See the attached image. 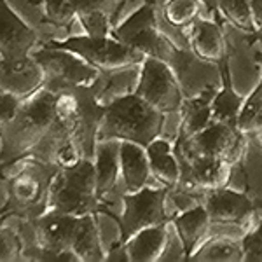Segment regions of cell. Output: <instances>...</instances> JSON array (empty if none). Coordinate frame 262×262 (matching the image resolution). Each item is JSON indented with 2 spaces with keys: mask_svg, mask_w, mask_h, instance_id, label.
<instances>
[{
  "mask_svg": "<svg viewBox=\"0 0 262 262\" xmlns=\"http://www.w3.org/2000/svg\"><path fill=\"white\" fill-rule=\"evenodd\" d=\"M60 166L44 163L32 156L2 166V219L16 217L23 222H35L48 213L49 187Z\"/></svg>",
  "mask_w": 262,
  "mask_h": 262,
  "instance_id": "obj_1",
  "label": "cell"
},
{
  "mask_svg": "<svg viewBox=\"0 0 262 262\" xmlns=\"http://www.w3.org/2000/svg\"><path fill=\"white\" fill-rule=\"evenodd\" d=\"M58 95L44 86L23 98L16 117L2 126V166L30 156L33 147L48 133L56 119Z\"/></svg>",
  "mask_w": 262,
  "mask_h": 262,
  "instance_id": "obj_2",
  "label": "cell"
},
{
  "mask_svg": "<svg viewBox=\"0 0 262 262\" xmlns=\"http://www.w3.org/2000/svg\"><path fill=\"white\" fill-rule=\"evenodd\" d=\"M164 114L150 107L137 93H131L107 105L98 129V142L128 140L149 145L161 135Z\"/></svg>",
  "mask_w": 262,
  "mask_h": 262,
  "instance_id": "obj_3",
  "label": "cell"
},
{
  "mask_svg": "<svg viewBox=\"0 0 262 262\" xmlns=\"http://www.w3.org/2000/svg\"><path fill=\"white\" fill-rule=\"evenodd\" d=\"M100 210L105 208L96 194L95 159L82 158L74 166L60 168L56 171L49 187L48 212L82 217Z\"/></svg>",
  "mask_w": 262,
  "mask_h": 262,
  "instance_id": "obj_4",
  "label": "cell"
},
{
  "mask_svg": "<svg viewBox=\"0 0 262 262\" xmlns=\"http://www.w3.org/2000/svg\"><path fill=\"white\" fill-rule=\"evenodd\" d=\"M32 58L44 70V88L56 95L75 88L93 86L101 70L70 49L46 42L32 51Z\"/></svg>",
  "mask_w": 262,
  "mask_h": 262,
  "instance_id": "obj_5",
  "label": "cell"
},
{
  "mask_svg": "<svg viewBox=\"0 0 262 262\" xmlns=\"http://www.w3.org/2000/svg\"><path fill=\"white\" fill-rule=\"evenodd\" d=\"M163 4H158L154 0H145L137 11L117 25L111 35L121 40L122 44L142 51L145 56L163 60L168 48L173 42L159 28V7Z\"/></svg>",
  "mask_w": 262,
  "mask_h": 262,
  "instance_id": "obj_6",
  "label": "cell"
},
{
  "mask_svg": "<svg viewBox=\"0 0 262 262\" xmlns=\"http://www.w3.org/2000/svg\"><path fill=\"white\" fill-rule=\"evenodd\" d=\"M170 185H147L137 192H126L124 208L117 217L121 227V243H126L133 234L147 227L161 226L171 222L166 210V200Z\"/></svg>",
  "mask_w": 262,
  "mask_h": 262,
  "instance_id": "obj_7",
  "label": "cell"
},
{
  "mask_svg": "<svg viewBox=\"0 0 262 262\" xmlns=\"http://www.w3.org/2000/svg\"><path fill=\"white\" fill-rule=\"evenodd\" d=\"M175 150L192 156L224 159L238 166L247 150V140H245V133L236 126L226 124V122H213L192 138L177 137Z\"/></svg>",
  "mask_w": 262,
  "mask_h": 262,
  "instance_id": "obj_8",
  "label": "cell"
},
{
  "mask_svg": "<svg viewBox=\"0 0 262 262\" xmlns=\"http://www.w3.org/2000/svg\"><path fill=\"white\" fill-rule=\"evenodd\" d=\"M51 44L81 54L84 60H88L101 72L137 65V63H142L147 58L142 51L122 44L121 40H117L112 35L91 37L82 33V35L69 37V39L63 40H53Z\"/></svg>",
  "mask_w": 262,
  "mask_h": 262,
  "instance_id": "obj_9",
  "label": "cell"
},
{
  "mask_svg": "<svg viewBox=\"0 0 262 262\" xmlns=\"http://www.w3.org/2000/svg\"><path fill=\"white\" fill-rule=\"evenodd\" d=\"M135 93L164 116L180 112L182 103L185 100L184 91L170 65L150 56L142 61L140 79Z\"/></svg>",
  "mask_w": 262,
  "mask_h": 262,
  "instance_id": "obj_10",
  "label": "cell"
},
{
  "mask_svg": "<svg viewBox=\"0 0 262 262\" xmlns=\"http://www.w3.org/2000/svg\"><path fill=\"white\" fill-rule=\"evenodd\" d=\"M175 154L180 164V180L177 184L180 189L198 196H205L206 191L227 187L234 164L224 159L192 156L180 150H175Z\"/></svg>",
  "mask_w": 262,
  "mask_h": 262,
  "instance_id": "obj_11",
  "label": "cell"
},
{
  "mask_svg": "<svg viewBox=\"0 0 262 262\" xmlns=\"http://www.w3.org/2000/svg\"><path fill=\"white\" fill-rule=\"evenodd\" d=\"M39 44V35L28 27L19 14L11 9L6 0H0V53L2 61H19L32 56Z\"/></svg>",
  "mask_w": 262,
  "mask_h": 262,
  "instance_id": "obj_12",
  "label": "cell"
},
{
  "mask_svg": "<svg viewBox=\"0 0 262 262\" xmlns=\"http://www.w3.org/2000/svg\"><path fill=\"white\" fill-rule=\"evenodd\" d=\"M77 96V119L74 128V142L79 145L82 156L95 159L96 145H98V129L101 119L107 111V105L96 100L93 86L75 88Z\"/></svg>",
  "mask_w": 262,
  "mask_h": 262,
  "instance_id": "obj_13",
  "label": "cell"
},
{
  "mask_svg": "<svg viewBox=\"0 0 262 262\" xmlns=\"http://www.w3.org/2000/svg\"><path fill=\"white\" fill-rule=\"evenodd\" d=\"M203 205L208 210L213 224H239L255 212V203L247 194L232 191L229 187L206 191Z\"/></svg>",
  "mask_w": 262,
  "mask_h": 262,
  "instance_id": "obj_14",
  "label": "cell"
},
{
  "mask_svg": "<svg viewBox=\"0 0 262 262\" xmlns=\"http://www.w3.org/2000/svg\"><path fill=\"white\" fill-rule=\"evenodd\" d=\"M121 177L126 192H137L147 185H152L150 180L156 179V175L152 173L145 145L128 140L121 142Z\"/></svg>",
  "mask_w": 262,
  "mask_h": 262,
  "instance_id": "obj_15",
  "label": "cell"
},
{
  "mask_svg": "<svg viewBox=\"0 0 262 262\" xmlns=\"http://www.w3.org/2000/svg\"><path fill=\"white\" fill-rule=\"evenodd\" d=\"M173 226L179 232L182 243H184L185 253H187V260L201 248V245L212 236V219H210L208 210L205 205H198L192 208L180 212L179 215L171 219Z\"/></svg>",
  "mask_w": 262,
  "mask_h": 262,
  "instance_id": "obj_16",
  "label": "cell"
},
{
  "mask_svg": "<svg viewBox=\"0 0 262 262\" xmlns=\"http://www.w3.org/2000/svg\"><path fill=\"white\" fill-rule=\"evenodd\" d=\"M2 91L27 98L44 86V70L33 58L19 61H2Z\"/></svg>",
  "mask_w": 262,
  "mask_h": 262,
  "instance_id": "obj_17",
  "label": "cell"
},
{
  "mask_svg": "<svg viewBox=\"0 0 262 262\" xmlns=\"http://www.w3.org/2000/svg\"><path fill=\"white\" fill-rule=\"evenodd\" d=\"M96 168V194L100 203L116 191L121 175V140L98 142L95 152Z\"/></svg>",
  "mask_w": 262,
  "mask_h": 262,
  "instance_id": "obj_18",
  "label": "cell"
},
{
  "mask_svg": "<svg viewBox=\"0 0 262 262\" xmlns=\"http://www.w3.org/2000/svg\"><path fill=\"white\" fill-rule=\"evenodd\" d=\"M189 42H191V49L200 58L206 61L221 63L227 60V49L226 40L219 28V25L213 19L201 18L196 19L189 27Z\"/></svg>",
  "mask_w": 262,
  "mask_h": 262,
  "instance_id": "obj_19",
  "label": "cell"
},
{
  "mask_svg": "<svg viewBox=\"0 0 262 262\" xmlns=\"http://www.w3.org/2000/svg\"><path fill=\"white\" fill-rule=\"evenodd\" d=\"M170 224V222H168ZM168 224L147 227L133 234L124 243L128 250L129 262H154L161 260L164 250L170 242V227Z\"/></svg>",
  "mask_w": 262,
  "mask_h": 262,
  "instance_id": "obj_20",
  "label": "cell"
},
{
  "mask_svg": "<svg viewBox=\"0 0 262 262\" xmlns=\"http://www.w3.org/2000/svg\"><path fill=\"white\" fill-rule=\"evenodd\" d=\"M219 91H205L192 98H185L180 108V131L179 137L192 138L210 124H213V111L212 103Z\"/></svg>",
  "mask_w": 262,
  "mask_h": 262,
  "instance_id": "obj_21",
  "label": "cell"
},
{
  "mask_svg": "<svg viewBox=\"0 0 262 262\" xmlns=\"http://www.w3.org/2000/svg\"><path fill=\"white\" fill-rule=\"evenodd\" d=\"M147 154H149L152 173L156 175V179L164 185H170V187L179 184L180 164L177 159L173 143L158 137L147 145Z\"/></svg>",
  "mask_w": 262,
  "mask_h": 262,
  "instance_id": "obj_22",
  "label": "cell"
},
{
  "mask_svg": "<svg viewBox=\"0 0 262 262\" xmlns=\"http://www.w3.org/2000/svg\"><path fill=\"white\" fill-rule=\"evenodd\" d=\"M221 67H222L224 84L212 103L213 121L226 122V124H231V126H236V128H238V119H239V114H242V108L245 105V100L239 95H236V91L232 90L227 60L221 61Z\"/></svg>",
  "mask_w": 262,
  "mask_h": 262,
  "instance_id": "obj_23",
  "label": "cell"
},
{
  "mask_svg": "<svg viewBox=\"0 0 262 262\" xmlns=\"http://www.w3.org/2000/svg\"><path fill=\"white\" fill-rule=\"evenodd\" d=\"M245 259L243 243L229 236L213 234L191 257L192 262H239Z\"/></svg>",
  "mask_w": 262,
  "mask_h": 262,
  "instance_id": "obj_24",
  "label": "cell"
},
{
  "mask_svg": "<svg viewBox=\"0 0 262 262\" xmlns=\"http://www.w3.org/2000/svg\"><path fill=\"white\" fill-rule=\"evenodd\" d=\"M72 252L79 257L81 262H100L105 260L107 253L103 252L98 234V227L95 222V213L82 215L81 224H79L77 236L72 245Z\"/></svg>",
  "mask_w": 262,
  "mask_h": 262,
  "instance_id": "obj_25",
  "label": "cell"
},
{
  "mask_svg": "<svg viewBox=\"0 0 262 262\" xmlns=\"http://www.w3.org/2000/svg\"><path fill=\"white\" fill-rule=\"evenodd\" d=\"M205 9L206 7L201 0H164L161 14L168 25L187 30L194 21L201 18Z\"/></svg>",
  "mask_w": 262,
  "mask_h": 262,
  "instance_id": "obj_26",
  "label": "cell"
},
{
  "mask_svg": "<svg viewBox=\"0 0 262 262\" xmlns=\"http://www.w3.org/2000/svg\"><path fill=\"white\" fill-rule=\"evenodd\" d=\"M217 12L222 14L232 27L247 33H257L252 14V0H215Z\"/></svg>",
  "mask_w": 262,
  "mask_h": 262,
  "instance_id": "obj_27",
  "label": "cell"
},
{
  "mask_svg": "<svg viewBox=\"0 0 262 262\" xmlns=\"http://www.w3.org/2000/svg\"><path fill=\"white\" fill-rule=\"evenodd\" d=\"M44 16L53 27L67 28L77 19V11L72 0H42Z\"/></svg>",
  "mask_w": 262,
  "mask_h": 262,
  "instance_id": "obj_28",
  "label": "cell"
},
{
  "mask_svg": "<svg viewBox=\"0 0 262 262\" xmlns=\"http://www.w3.org/2000/svg\"><path fill=\"white\" fill-rule=\"evenodd\" d=\"M77 18L86 35L108 37L114 30L112 16L105 11H86L77 14Z\"/></svg>",
  "mask_w": 262,
  "mask_h": 262,
  "instance_id": "obj_29",
  "label": "cell"
},
{
  "mask_svg": "<svg viewBox=\"0 0 262 262\" xmlns=\"http://www.w3.org/2000/svg\"><path fill=\"white\" fill-rule=\"evenodd\" d=\"M25 250V242L21 238L19 231L14 227H9L2 222V229H0V253H2V262H12L21 260Z\"/></svg>",
  "mask_w": 262,
  "mask_h": 262,
  "instance_id": "obj_30",
  "label": "cell"
},
{
  "mask_svg": "<svg viewBox=\"0 0 262 262\" xmlns=\"http://www.w3.org/2000/svg\"><path fill=\"white\" fill-rule=\"evenodd\" d=\"M257 58L262 61V54H257ZM262 103V81L259 86L255 88V91L245 100V105L242 108V114H239V119H238V128L243 131V133H248L250 131L252 122L255 121L257 112H259V107Z\"/></svg>",
  "mask_w": 262,
  "mask_h": 262,
  "instance_id": "obj_31",
  "label": "cell"
},
{
  "mask_svg": "<svg viewBox=\"0 0 262 262\" xmlns=\"http://www.w3.org/2000/svg\"><path fill=\"white\" fill-rule=\"evenodd\" d=\"M247 262H262V221L242 239Z\"/></svg>",
  "mask_w": 262,
  "mask_h": 262,
  "instance_id": "obj_32",
  "label": "cell"
},
{
  "mask_svg": "<svg viewBox=\"0 0 262 262\" xmlns=\"http://www.w3.org/2000/svg\"><path fill=\"white\" fill-rule=\"evenodd\" d=\"M23 98L14 93L2 91L0 93V124H7L18 114Z\"/></svg>",
  "mask_w": 262,
  "mask_h": 262,
  "instance_id": "obj_33",
  "label": "cell"
},
{
  "mask_svg": "<svg viewBox=\"0 0 262 262\" xmlns=\"http://www.w3.org/2000/svg\"><path fill=\"white\" fill-rule=\"evenodd\" d=\"M252 14L257 30L262 28V0H252Z\"/></svg>",
  "mask_w": 262,
  "mask_h": 262,
  "instance_id": "obj_34",
  "label": "cell"
},
{
  "mask_svg": "<svg viewBox=\"0 0 262 262\" xmlns=\"http://www.w3.org/2000/svg\"><path fill=\"white\" fill-rule=\"evenodd\" d=\"M250 131H262V103H260V107H259V112H257V117H255V121L252 122V126H250Z\"/></svg>",
  "mask_w": 262,
  "mask_h": 262,
  "instance_id": "obj_35",
  "label": "cell"
},
{
  "mask_svg": "<svg viewBox=\"0 0 262 262\" xmlns=\"http://www.w3.org/2000/svg\"><path fill=\"white\" fill-rule=\"evenodd\" d=\"M203 4H205L206 11L210 12H217V4H215V0H201Z\"/></svg>",
  "mask_w": 262,
  "mask_h": 262,
  "instance_id": "obj_36",
  "label": "cell"
},
{
  "mask_svg": "<svg viewBox=\"0 0 262 262\" xmlns=\"http://www.w3.org/2000/svg\"><path fill=\"white\" fill-rule=\"evenodd\" d=\"M255 35H257V37H262V28H259V30H257Z\"/></svg>",
  "mask_w": 262,
  "mask_h": 262,
  "instance_id": "obj_37",
  "label": "cell"
},
{
  "mask_svg": "<svg viewBox=\"0 0 262 262\" xmlns=\"http://www.w3.org/2000/svg\"><path fill=\"white\" fill-rule=\"evenodd\" d=\"M154 2H158V4H164V0H154Z\"/></svg>",
  "mask_w": 262,
  "mask_h": 262,
  "instance_id": "obj_38",
  "label": "cell"
},
{
  "mask_svg": "<svg viewBox=\"0 0 262 262\" xmlns=\"http://www.w3.org/2000/svg\"><path fill=\"white\" fill-rule=\"evenodd\" d=\"M260 138H262V131H260Z\"/></svg>",
  "mask_w": 262,
  "mask_h": 262,
  "instance_id": "obj_39",
  "label": "cell"
}]
</instances>
